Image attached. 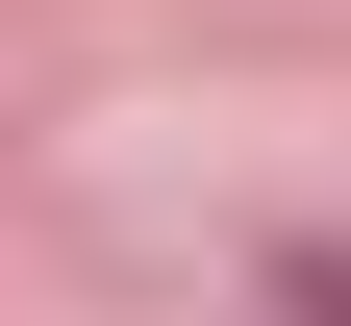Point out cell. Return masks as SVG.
Instances as JSON below:
<instances>
[{"label":"cell","instance_id":"1","mask_svg":"<svg viewBox=\"0 0 351 326\" xmlns=\"http://www.w3.org/2000/svg\"><path fill=\"white\" fill-rule=\"evenodd\" d=\"M276 326H351V251H276Z\"/></svg>","mask_w":351,"mask_h":326}]
</instances>
